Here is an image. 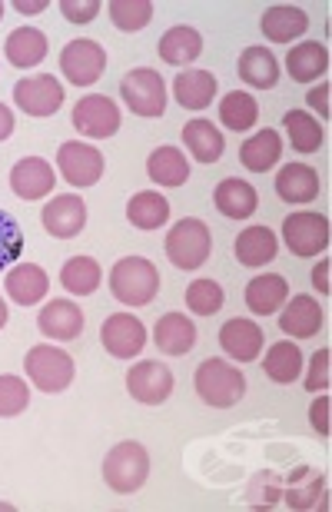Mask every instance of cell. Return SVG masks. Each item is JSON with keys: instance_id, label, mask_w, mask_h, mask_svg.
Returning <instances> with one entry per match:
<instances>
[{"instance_id": "obj_24", "label": "cell", "mask_w": 332, "mask_h": 512, "mask_svg": "<svg viewBox=\"0 0 332 512\" xmlns=\"http://www.w3.org/2000/svg\"><path fill=\"white\" fill-rule=\"evenodd\" d=\"M276 193L286 203H313L319 197V173L306 163H289V167L279 170Z\"/></svg>"}, {"instance_id": "obj_38", "label": "cell", "mask_w": 332, "mask_h": 512, "mask_svg": "<svg viewBox=\"0 0 332 512\" xmlns=\"http://www.w3.org/2000/svg\"><path fill=\"white\" fill-rule=\"evenodd\" d=\"M283 124H286L293 150H299V153H316L319 150V143H323V127H319L309 114H303V110H289V114L283 117Z\"/></svg>"}, {"instance_id": "obj_45", "label": "cell", "mask_w": 332, "mask_h": 512, "mask_svg": "<svg viewBox=\"0 0 332 512\" xmlns=\"http://www.w3.org/2000/svg\"><path fill=\"white\" fill-rule=\"evenodd\" d=\"M329 396H319L313 409H309V416H313V429L319 436H329Z\"/></svg>"}, {"instance_id": "obj_21", "label": "cell", "mask_w": 332, "mask_h": 512, "mask_svg": "<svg viewBox=\"0 0 332 512\" xmlns=\"http://www.w3.org/2000/svg\"><path fill=\"white\" fill-rule=\"evenodd\" d=\"M153 343H157L160 353H166V356H183L196 346V326L186 320L183 313H166L157 320Z\"/></svg>"}, {"instance_id": "obj_26", "label": "cell", "mask_w": 332, "mask_h": 512, "mask_svg": "<svg viewBox=\"0 0 332 512\" xmlns=\"http://www.w3.org/2000/svg\"><path fill=\"white\" fill-rule=\"evenodd\" d=\"M213 203H216V210H220L223 217L246 220V217H253V213H256L259 197H256V190L249 187L246 180H223L220 187H216V193H213Z\"/></svg>"}, {"instance_id": "obj_33", "label": "cell", "mask_w": 332, "mask_h": 512, "mask_svg": "<svg viewBox=\"0 0 332 512\" xmlns=\"http://www.w3.org/2000/svg\"><path fill=\"white\" fill-rule=\"evenodd\" d=\"M183 143L200 163H216L223 157V133L213 127V120H190L183 127Z\"/></svg>"}, {"instance_id": "obj_44", "label": "cell", "mask_w": 332, "mask_h": 512, "mask_svg": "<svg viewBox=\"0 0 332 512\" xmlns=\"http://www.w3.org/2000/svg\"><path fill=\"white\" fill-rule=\"evenodd\" d=\"M329 360L332 353L329 350H319L313 356V366H309V376H306V389H313V393H319V389L329 386Z\"/></svg>"}, {"instance_id": "obj_6", "label": "cell", "mask_w": 332, "mask_h": 512, "mask_svg": "<svg viewBox=\"0 0 332 512\" xmlns=\"http://www.w3.org/2000/svg\"><path fill=\"white\" fill-rule=\"evenodd\" d=\"M120 97L137 117H160L166 110V84L157 70L137 67L120 80Z\"/></svg>"}, {"instance_id": "obj_51", "label": "cell", "mask_w": 332, "mask_h": 512, "mask_svg": "<svg viewBox=\"0 0 332 512\" xmlns=\"http://www.w3.org/2000/svg\"><path fill=\"white\" fill-rule=\"evenodd\" d=\"M0 17H4V4H0Z\"/></svg>"}, {"instance_id": "obj_3", "label": "cell", "mask_w": 332, "mask_h": 512, "mask_svg": "<svg viewBox=\"0 0 332 512\" xmlns=\"http://www.w3.org/2000/svg\"><path fill=\"white\" fill-rule=\"evenodd\" d=\"M196 393L206 406H216V409H230L243 399L246 393V376L236 370L233 363H223V360H203L200 370H196Z\"/></svg>"}, {"instance_id": "obj_11", "label": "cell", "mask_w": 332, "mask_h": 512, "mask_svg": "<svg viewBox=\"0 0 332 512\" xmlns=\"http://www.w3.org/2000/svg\"><path fill=\"white\" fill-rule=\"evenodd\" d=\"M74 127L93 140H107L120 130V107L107 94L80 97V104L74 107Z\"/></svg>"}, {"instance_id": "obj_12", "label": "cell", "mask_w": 332, "mask_h": 512, "mask_svg": "<svg viewBox=\"0 0 332 512\" xmlns=\"http://www.w3.org/2000/svg\"><path fill=\"white\" fill-rule=\"evenodd\" d=\"M130 396L143 406H160L173 393V373L160 360H143L127 373Z\"/></svg>"}, {"instance_id": "obj_17", "label": "cell", "mask_w": 332, "mask_h": 512, "mask_svg": "<svg viewBox=\"0 0 332 512\" xmlns=\"http://www.w3.org/2000/svg\"><path fill=\"white\" fill-rule=\"evenodd\" d=\"M220 343L236 363H253L263 353V330L253 320H230L220 330Z\"/></svg>"}, {"instance_id": "obj_40", "label": "cell", "mask_w": 332, "mask_h": 512, "mask_svg": "<svg viewBox=\"0 0 332 512\" xmlns=\"http://www.w3.org/2000/svg\"><path fill=\"white\" fill-rule=\"evenodd\" d=\"M186 306L196 313V316H213L223 310V286L213 283V280H196L190 283L186 290Z\"/></svg>"}, {"instance_id": "obj_42", "label": "cell", "mask_w": 332, "mask_h": 512, "mask_svg": "<svg viewBox=\"0 0 332 512\" xmlns=\"http://www.w3.org/2000/svg\"><path fill=\"white\" fill-rule=\"evenodd\" d=\"M20 253H24V233L7 210H0V270H7Z\"/></svg>"}, {"instance_id": "obj_8", "label": "cell", "mask_w": 332, "mask_h": 512, "mask_svg": "<svg viewBox=\"0 0 332 512\" xmlns=\"http://www.w3.org/2000/svg\"><path fill=\"white\" fill-rule=\"evenodd\" d=\"M283 240L296 256H319L329 247V220L323 213H293L283 223Z\"/></svg>"}, {"instance_id": "obj_7", "label": "cell", "mask_w": 332, "mask_h": 512, "mask_svg": "<svg viewBox=\"0 0 332 512\" xmlns=\"http://www.w3.org/2000/svg\"><path fill=\"white\" fill-rule=\"evenodd\" d=\"M103 67H107V50H103L97 40H83V37L70 40L64 47V54H60V70H64V77L77 87L97 84Z\"/></svg>"}, {"instance_id": "obj_5", "label": "cell", "mask_w": 332, "mask_h": 512, "mask_svg": "<svg viewBox=\"0 0 332 512\" xmlns=\"http://www.w3.org/2000/svg\"><path fill=\"white\" fill-rule=\"evenodd\" d=\"M24 370L30 383L44 389V393H64L74 383V360L57 346H34L24 360Z\"/></svg>"}, {"instance_id": "obj_23", "label": "cell", "mask_w": 332, "mask_h": 512, "mask_svg": "<svg viewBox=\"0 0 332 512\" xmlns=\"http://www.w3.org/2000/svg\"><path fill=\"white\" fill-rule=\"evenodd\" d=\"M306 30H309V17L299 7L276 4L263 14V34L266 40H273V44H293Z\"/></svg>"}, {"instance_id": "obj_31", "label": "cell", "mask_w": 332, "mask_h": 512, "mask_svg": "<svg viewBox=\"0 0 332 512\" xmlns=\"http://www.w3.org/2000/svg\"><path fill=\"white\" fill-rule=\"evenodd\" d=\"M127 220L137 230H160L170 220V200L157 190H143L127 203Z\"/></svg>"}, {"instance_id": "obj_9", "label": "cell", "mask_w": 332, "mask_h": 512, "mask_svg": "<svg viewBox=\"0 0 332 512\" xmlns=\"http://www.w3.org/2000/svg\"><path fill=\"white\" fill-rule=\"evenodd\" d=\"M57 167L60 177H64L70 187H93L103 177V153L90 143H77L70 140L57 150Z\"/></svg>"}, {"instance_id": "obj_16", "label": "cell", "mask_w": 332, "mask_h": 512, "mask_svg": "<svg viewBox=\"0 0 332 512\" xmlns=\"http://www.w3.org/2000/svg\"><path fill=\"white\" fill-rule=\"evenodd\" d=\"M37 326H40V333L50 336V340H64V343L77 340L83 333V310L70 300H54L40 310Z\"/></svg>"}, {"instance_id": "obj_20", "label": "cell", "mask_w": 332, "mask_h": 512, "mask_svg": "<svg viewBox=\"0 0 332 512\" xmlns=\"http://www.w3.org/2000/svg\"><path fill=\"white\" fill-rule=\"evenodd\" d=\"M286 67L296 84H313V80H319L329 70V50L319 40H306V44H296L289 50Z\"/></svg>"}, {"instance_id": "obj_47", "label": "cell", "mask_w": 332, "mask_h": 512, "mask_svg": "<svg viewBox=\"0 0 332 512\" xmlns=\"http://www.w3.org/2000/svg\"><path fill=\"white\" fill-rule=\"evenodd\" d=\"M313 286H316L319 293H329V260H323L313 270Z\"/></svg>"}, {"instance_id": "obj_28", "label": "cell", "mask_w": 332, "mask_h": 512, "mask_svg": "<svg viewBox=\"0 0 332 512\" xmlns=\"http://www.w3.org/2000/svg\"><path fill=\"white\" fill-rule=\"evenodd\" d=\"M279 157H283V137L276 130H259L256 137H249L240 147L243 167L253 173H266L269 167H276Z\"/></svg>"}, {"instance_id": "obj_2", "label": "cell", "mask_w": 332, "mask_h": 512, "mask_svg": "<svg viewBox=\"0 0 332 512\" xmlns=\"http://www.w3.org/2000/svg\"><path fill=\"white\" fill-rule=\"evenodd\" d=\"M147 476H150V456H147V449L140 443H133V439L117 443L107 453V459H103V479H107V486L120 496L137 493V489L147 483Z\"/></svg>"}, {"instance_id": "obj_27", "label": "cell", "mask_w": 332, "mask_h": 512, "mask_svg": "<svg viewBox=\"0 0 332 512\" xmlns=\"http://www.w3.org/2000/svg\"><path fill=\"white\" fill-rule=\"evenodd\" d=\"M173 94L186 110H203L213 104L216 97V77L210 70H183L173 80Z\"/></svg>"}, {"instance_id": "obj_4", "label": "cell", "mask_w": 332, "mask_h": 512, "mask_svg": "<svg viewBox=\"0 0 332 512\" xmlns=\"http://www.w3.org/2000/svg\"><path fill=\"white\" fill-rule=\"evenodd\" d=\"M210 247H213V240L203 220L186 217L166 233V256H170V263L180 266V270H200L206 263V256H210Z\"/></svg>"}, {"instance_id": "obj_14", "label": "cell", "mask_w": 332, "mask_h": 512, "mask_svg": "<svg viewBox=\"0 0 332 512\" xmlns=\"http://www.w3.org/2000/svg\"><path fill=\"white\" fill-rule=\"evenodd\" d=\"M40 220H44V230L50 233V237L70 240L87 227V203H83L80 197H74V193H64V197H54L47 203L44 217Z\"/></svg>"}, {"instance_id": "obj_25", "label": "cell", "mask_w": 332, "mask_h": 512, "mask_svg": "<svg viewBox=\"0 0 332 512\" xmlns=\"http://www.w3.org/2000/svg\"><path fill=\"white\" fill-rule=\"evenodd\" d=\"M4 54H7L10 64L20 67V70L37 67L40 60L47 57V37H44V30H37V27H17L14 34L7 37Z\"/></svg>"}, {"instance_id": "obj_36", "label": "cell", "mask_w": 332, "mask_h": 512, "mask_svg": "<svg viewBox=\"0 0 332 512\" xmlns=\"http://www.w3.org/2000/svg\"><path fill=\"white\" fill-rule=\"evenodd\" d=\"M100 280H103V273L93 256H70L64 263V270H60V283L74 296H90L100 286Z\"/></svg>"}, {"instance_id": "obj_10", "label": "cell", "mask_w": 332, "mask_h": 512, "mask_svg": "<svg viewBox=\"0 0 332 512\" xmlns=\"http://www.w3.org/2000/svg\"><path fill=\"white\" fill-rule=\"evenodd\" d=\"M103 350L117 360H133L147 346V326H143L133 313H113L100 330Z\"/></svg>"}, {"instance_id": "obj_30", "label": "cell", "mask_w": 332, "mask_h": 512, "mask_svg": "<svg viewBox=\"0 0 332 512\" xmlns=\"http://www.w3.org/2000/svg\"><path fill=\"white\" fill-rule=\"evenodd\" d=\"M147 173H150L153 183H160V187H183V183L190 180V163H186L183 150L160 147V150L150 153Z\"/></svg>"}, {"instance_id": "obj_29", "label": "cell", "mask_w": 332, "mask_h": 512, "mask_svg": "<svg viewBox=\"0 0 332 512\" xmlns=\"http://www.w3.org/2000/svg\"><path fill=\"white\" fill-rule=\"evenodd\" d=\"M200 54H203V37L193 27H170L160 37V57L173 67L193 64Z\"/></svg>"}, {"instance_id": "obj_15", "label": "cell", "mask_w": 332, "mask_h": 512, "mask_svg": "<svg viewBox=\"0 0 332 512\" xmlns=\"http://www.w3.org/2000/svg\"><path fill=\"white\" fill-rule=\"evenodd\" d=\"M54 170H50L47 160L40 157H27L20 160L14 170H10V187L20 200H44L50 190H54Z\"/></svg>"}, {"instance_id": "obj_35", "label": "cell", "mask_w": 332, "mask_h": 512, "mask_svg": "<svg viewBox=\"0 0 332 512\" xmlns=\"http://www.w3.org/2000/svg\"><path fill=\"white\" fill-rule=\"evenodd\" d=\"M263 370L266 376L273 383L279 386H286V383H293L299 373H303V353H299V346L296 343H273L269 346V353H266V360H263Z\"/></svg>"}, {"instance_id": "obj_13", "label": "cell", "mask_w": 332, "mask_h": 512, "mask_svg": "<svg viewBox=\"0 0 332 512\" xmlns=\"http://www.w3.org/2000/svg\"><path fill=\"white\" fill-rule=\"evenodd\" d=\"M14 104L30 117H50L64 104V87L47 74L27 77L14 87Z\"/></svg>"}, {"instance_id": "obj_46", "label": "cell", "mask_w": 332, "mask_h": 512, "mask_svg": "<svg viewBox=\"0 0 332 512\" xmlns=\"http://www.w3.org/2000/svg\"><path fill=\"white\" fill-rule=\"evenodd\" d=\"M306 104L313 110H319V117H329V84H319L316 90H309Z\"/></svg>"}, {"instance_id": "obj_22", "label": "cell", "mask_w": 332, "mask_h": 512, "mask_svg": "<svg viewBox=\"0 0 332 512\" xmlns=\"http://www.w3.org/2000/svg\"><path fill=\"white\" fill-rule=\"evenodd\" d=\"M286 296H289V286L283 276H276V273L253 276V280L246 283V306L256 316H273L276 310H283Z\"/></svg>"}, {"instance_id": "obj_48", "label": "cell", "mask_w": 332, "mask_h": 512, "mask_svg": "<svg viewBox=\"0 0 332 512\" xmlns=\"http://www.w3.org/2000/svg\"><path fill=\"white\" fill-rule=\"evenodd\" d=\"M14 10L17 14H40V10H47V0H17Z\"/></svg>"}, {"instance_id": "obj_37", "label": "cell", "mask_w": 332, "mask_h": 512, "mask_svg": "<svg viewBox=\"0 0 332 512\" xmlns=\"http://www.w3.org/2000/svg\"><path fill=\"white\" fill-rule=\"evenodd\" d=\"M220 120L236 133L249 130L259 120V104L249 94H243V90H233V94L220 100Z\"/></svg>"}, {"instance_id": "obj_34", "label": "cell", "mask_w": 332, "mask_h": 512, "mask_svg": "<svg viewBox=\"0 0 332 512\" xmlns=\"http://www.w3.org/2000/svg\"><path fill=\"white\" fill-rule=\"evenodd\" d=\"M240 77L246 80L249 87H256V90L276 87V80H279V60L273 57V50H266V47H249V50H243V57H240Z\"/></svg>"}, {"instance_id": "obj_1", "label": "cell", "mask_w": 332, "mask_h": 512, "mask_svg": "<svg viewBox=\"0 0 332 512\" xmlns=\"http://www.w3.org/2000/svg\"><path fill=\"white\" fill-rule=\"evenodd\" d=\"M157 290H160V273L143 256H123L110 270V293L123 306H147L153 303Z\"/></svg>"}, {"instance_id": "obj_18", "label": "cell", "mask_w": 332, "mask_h": 512, "mask_svg": "<svg viewBox=\"0 0 332 512\" xmlns=\"http://www.w3.org/2000/svg\"><path fill=\"white\" fill-rule=\"evenodd\" d=\"M319 326H323V310H319L313 296H293V303L279 313V330L286 336H296V340L316 336Z\"/></svg>"}, {"instance_id": "obj_19", "label": "cell", "mask_w": 332, "mask_h": 512, "mask_svg": "<svg viewBox=\"0 0 332 512\" xmlns=\"http://www.w3.org/2000/svg\"><path fill=\"white\" fill-rule=\"evenodd\" d=\"M7 293H10V300L20 303V306H34L40 303L47 296L50 290V280H47V273L40 270L37 263H17L14 270L7 273Z\"/></svg>"}, {"instance_id": "obj_32", "label": "cell", "mask_w": 332, "mask_h": 512, "mask_svg": "<svg viewBox=\"0 0 332 512\" xmlns=\"http://www.w3.org/2000/svg\"><path fill=\"white\" fill-rule=\"evenodd\" d=\"M276 250L279 240L269 227H249L236 237V260L243 266H266L269 260H276Z\"/></svg>"}, {"instance_id": "obj_39", "label": "cell", "mask_w": 332, "mask_h": 512, "mask_svg": "<svg viewBox=\"0 0 332 512\" xmlns=\"http://www.w3.org/2000/svg\"><path fill=\"white\" fill-rule=\"evenodd\" d=\"M110 10V20L117 24L120 30H143L153 20V4L150 0H113L107 7Z\"/></svg>"}, {"instance_id": "obj_50", "label": "cell", "mask_w": 332, "mask_h": 512, "mask_svg": "<svg viewBox=\"0 0 332 512\" xmlns=\"http://www.w3.org/2000/svg\"><path fill=\"white\" fill-rule=\"evenodd\" d=\"M4 323H7V303L0 300V330H4Z\"/></svg>"}, {"instance_id": "obj_43", "label": "cell", "mask_w": 332, "mask_h": 512, "mask_svg": "<svg viewBox=\"0 0 332 512\" xmlns=\"http://www.w3.org/2000/svg\"><path fill=\"white\" fill-rule=\"evenodd\" d=\"M60 14H64L70 24H90V20L100 14V0H64Z\"/></svg>"}, {"instance_id": "obj_49", "label": "cell", "mask_w": 332, "mask_h": 512, "mask_svg": "<svg viewBox=\"0 0 332 512\" xmlns=\"http://www.w3.org/2000/svg\"><path fill=\"white\" fill-rule=\"evenodd\" d=\"M10 133H14V114H10L4 104H0V140H7Z\"/></svg>"}, {"instance_id": "obj_41", "label": "cell", "mask_w": 332, "mask_h": 512, "mask_svg": "<svg viewBox=\"0 0 332 512\" xmlns=\"http://www.w3.org/2000/svg\"><path fill=\"white\" fill-rule=\"evenodd\" d=\"M30 403V389L20 376H0V416H20Z\"/></svg>"}]
</instances>
